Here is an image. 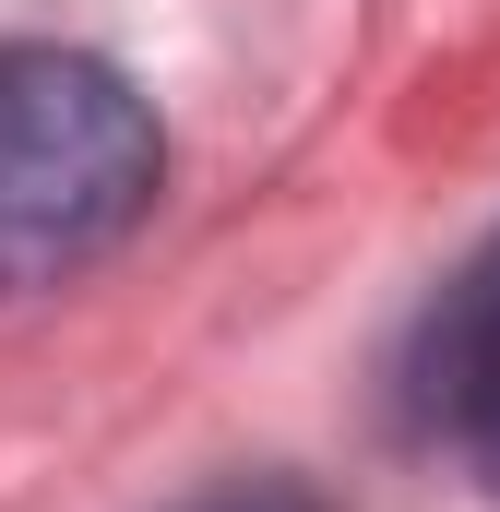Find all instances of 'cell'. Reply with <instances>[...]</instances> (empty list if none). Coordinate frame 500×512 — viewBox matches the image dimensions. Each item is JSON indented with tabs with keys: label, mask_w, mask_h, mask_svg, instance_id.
I'll list each match as a JSON object with an SVG mask.
<instances>
[{
	"label": "cell",
	"mask_w": 500,
	"mask_h": 512,
	"mask_svg": "<svg viewBox=\"0 0 500 512\" xmlns=\"http://www.w3.org/2000/svg\"><path fill=\"white\" fill-rule=\"evenodd\" d=\"M167 131L96 48H0V298L108 262L155 215Z\"/></svg>",
	"instance_id": "6da1fadb"
},
{
	"label": "cell",
	"mask_w": 500,
	"mask_h": 512,
	"mask_svg": "<svg viewBox=\"0 0 500 512\" xmlns=\"http://www.w3.org/2000/svg\"><path fill=\"white\" fill-rule=\"evenodd\" d=\"M405 382H417V429H429L477 489H500V239L429 298Z\"/></svg>",
	"instance_id": "7a4b0ae2"
},
{
	"label": "cell",
	"mask_w": 500,
	"mask_h": 512,
	"mask_svg": "<svg viewBox=\"0 0 500 512\" xmlns=\"http://www.w3.org/2000/svg\"><path fill=\"white\" fill-rule=\"evenodd\" d=\"M191 512H322L298 477H227V489H203Z\"/></svg>",
	"instance_id": "3957f363"
}]
</instances>
